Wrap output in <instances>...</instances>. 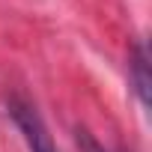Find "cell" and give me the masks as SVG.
Segmentation results:
<instances>
[{
    "label": "cell",
    "instance_id": "obj_1",
    "mask_svg": "<svg viewBox=\"0 0 152 152\" xmlns=\"http://www.w3.org/2000/svg\"><path fill=\"white\" fill-rule=\"evenodd\" d=\"M6 113L15 122V128L21 131V137H24V143H27L30 152H60L57 143H54V137L48 134L45 119L39 116V110L30 102L12 96V99H6Z\"/></svg>",
    "mask_w": 152,
    "mask_h": 152
},
{
    "label": "cell",
    "instance_id": "obj_2",
    "mask_svg": "<svg viewBox=\"0 0 152 152\" xmlns=\"http://www.w3.org/2000/svg\"><path fill=\"white\" fill-rule=\"evenodd\" d=\"M128 78L134 84V93L140 99L143 107H149V87H152V78H149V48L146 42H137L131 48V57H128Z\"/></svg>",
    "mask_w": 152,
    "mask_h": 152
},
{
    "label": "cell",
    "instance_id": "obj_3",
    "mask_svg": "<svg viewBox=\"0 0 152 152\" xmlns=\"http://www.w3.org/2000/svg\"><path fill=\"white\" fill-rule=\"evenodd\" d=\"M75 134H78V146H81V152H107L87 128H78V131H75Z\"/></svg>",
    "mask_w": 152,
    "mask_h": 152
}]
</instances>
